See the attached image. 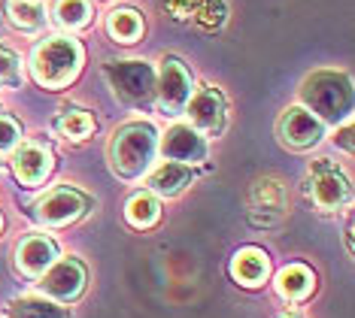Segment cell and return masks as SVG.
Listing matches in <instances>:
<instances>
[{"label":"cell","mask_w":355,"mask_h":318,"mask_svg":"<svg viewBox=\"0 0 355 318\" xmlns=\"http://www.w3.org/2000/svg\"><path fill=\"white\" fill-rule=\"evenodd\" d=\"M55 130L67 140H85L94 130V118L88 116L85 109H64L58 118H55Z\"/></svg>","instance_id":"cell-21"},{"label":"cell","mask_w":355,"mask_h":318,"mask_svg":"<svg viewBox=\"0 0 355 318\" xmlns=\"http://www.w3.org/2000/svg\"><path fill=\"white\" fill-rule=\"evenodd\" d=\"M85 209H88L85 194L61 185V188H52L43 200L37 203L34 215H37V222L46 224V227H67V224L79 222V218L85 215Z\"/></svg>","instance_id":"cell-8"},{"label":"cell","mask_w":355,"mask_h":318,"mask_svg":"<svg viewBox=\"0 0 355 318\" xmlns=\"http://www.w3.org/2000/svg\"><path fill=\"white\" fill-rule=\"evenodd\" d=\"M325 136V121H319L310 109L304 106H288L279 118V140L288 145V149H313V145L322 143Z\"/></svg>","instance_id":"cell-10"},{"label":"cell","mask_w":355,"mask_h":318,"mask_svg":"<svg viewBox=\"0 0 355 318\" xmlns=\"http://www.w3.org/2000/svg\"><path fill=\"white\" fill-rule=\"evenodd\" d=\"M334 143H340L346 152H352V121L346 118V125L337 130V136H334Z\"/></svg>","instance_id":"cell-28"},{"label":"cell","mask_w":355,"mask_h":318,"mask_svg":"<svg viewBox=\"0 0 355 318\" xmlns=\"http://www.w3.org/2000/svg\"><path fill=\"white\" fill-rule=\"evenodd\" d=\"M55 260H58V246L46 233H31L15 246V267L31 279H40Z\"/></svg>","instance_id":"cell-12"},{"label":"cell","mask_w":355,"mask_h":318,"mask_svg":"<svg viewBox=\"0 0 355 318\" xmlns=\"http://www.w3.org/2000/svg\"><path fill=\"white\" fill-rule=\"evenodd\" d=\"M0 85L19 88L21 85V61L12 48L0 46Z\"/></svg>","instance_id":"cell-25"},{"label":"cell","mask_w":355,"mask_h":318,"mask_svg":"<svg viewBox=\"0 0 355 318\" xmlns=\"http://www.w3.org/2000/svg\"><path fill=\"white\" fill-rule=\"evenodd\" d=\"M158 149L167 161H176V164H185V167H195L207 158V140L191 125H173L161 136Z\"/></svg>","instance_id":"cell-11"},{"label":"cell","mask_w":355,"mask_h":318,"mask_svg":"<svg viewBox=\"0 0 355 318\" xmlns=\"http://www.w3.org/2000/svg\"><path fill=\"white\" fill-rule=\"evenodd\" d=\"M107 34L116 43H134L143 34V19L134 10H112L107 15Z\"/></svg>","instance_id":"cell-19"},{"label":"cell","mask_w":355,"mask_h":318,"mask_svg":"<svg viewBox=\"0 0 355 318\" xmlns=\"http://www.w3.org/2000/svg\"><path fill=\"white\" fill-rule=\"evenodd\" d=\"M10 318H70V312L49 297H19L10 306Z\"/></svg>","instance_id":"cell-18"},{"label":"cell","mask_w":355,"mask_h":318,"mask_svg":"<svg viewBox=\"0 0 355 318\" xmlns=\"http://www.w3.org/2000/svg\"><path fill=\"white\" fill-rule=\"evenodd\" d=\"M34 79L46 88L70 85L83 70V46L70 37H49L34 48Z\"/></svg>","instance_id":"cell-3"},{"label":"cell","mask_w":355,"mask_h":318,"mask_svg":"<svg viewBox=\"0 0 355 318\" xmlns=\"http://www.w3.org/2000/svg\"><path fill=\"white\" fill-rule=\"evenodd\" d=\"M0 227H3V218H0Z\"/></svg>","instance_id":"cell-29"},{"label":"cell","mask_w":355,"mask_h":318,"mask_svg":"<svg viewBox=\"0 0 355 318\" xmlns=\"http://www.w3.org/2000/svg\"><path fill=\"white\" fill-rule=\"evenodd\" d=\"M185 116H189L191 127L198 130L200 136H219L225 130V121H228V103H225V94L213 85L198 88L195 94L185 103Z\"/></svg>","instance_id":"cell-5"},{"label":"cell","mask_w":355,"mask_h":318,"mask_svg":"<svg viewBox=\"0 0 355 318\" xmlns=\"http://www.w3.org/2000/svg\"><path fill=\"white\" fill-rule=\"evenodd\" d=\"M12 173L25 185H40L52 173V152L43 143H21L12 149Z\"/></svg>","instance_id":"cell-13"},{"label":"cell","mask_w":355,"mask_h":318,"mask_svg":"<svg viewBox=\"0 0 355 318\" xmlns=\"http://www.w3.org/2000/svg\"><path fill=\"white\" fill-rule=\"evenodd\" d=\"M158 152V134L149 121H131L119 127L110 143V164L112 173L122 179H140L152 170Z\"/></svg>","instance_id":"cell-2"},{"label":"cell","mask_w":355,"mask_h":318,"mask_svg":"<svg viewBox=\"0 0 355 318\" xmlns=\"http://www.w3.org/2000/svg\"><path fill=\"white\" fill-rule=\"evenodd\" d=\"M125 215H128V222H131L134 227L146 231V227H152L161 218V206H158V200L152 197V194H134V197L128 200Z\"/></svg>","instance_id":"cell-20"},{"label":"cell","mask_w":355,"mask_h":318,"mask_svg":"<svg viewBox=\"0 0 355 318\" xmlns=\"http://www.w3.org/2000/svg\"><path fill=\"white\" fill-rule=\"evenodd\" d=\"M270 260L261 249H240L231 260V276L246 288H258L264 279H268Z\"/></svg>","instance_id":"cell-14"},{"label":"cell","mask_w":355,"mask_h":318,"mask_svg":"<svg viewBox=\"0 0 355 318\" xmlns=\"http://www.w3.org/2000/svg\"><path fill=\"white\" fill-rule=\"evenodd\" d=\"M301 100L319 121H346L352 112V79L340 70H316L304 79Z\"/></svg>","instance_id":"cell-1"},{"label":"cell","mask_w":355,"mask_h":318,"mask_svg":"<svg viewBox=\"0 0 355 318\" xmlns=\"http://www.w3.org/2000/svg\"><path fill=\"white\" fill-rule=\"evenodd\" d=\"M313 285H316V279H313V273L306 270L304 264H292V267H286V270H279V276H277L279 297L292 300V303H297V300H304V297H310Z\"/></svg>","instance_id":"cell-17"},{"label":"cell","mask_w":355,"mask_h":318,"mask_svg":"<svg viewBox=\"0 0 355 318\" xmlns=\"http://www.w3.org/2000/svg\"><path fill=\"white\" fill-rule=\"evenodd\" d=\"M55 21H58L61 28L79 30L92 21V6H88V0H58V6H55Z\"/></svg>","instance_id":"cell-22"},{"label":"cell","mask_w":355,"mask_h":318,"mask_svg":"<svg viewBox=\"0 0 355 318\" xmlns=\"http://www.w3.org/2000/svg\"><path fill=\"white\" fill-rule=\"evenodd\" d=\"M21 140V130H19V121L10 118L6 112H0V152H12Z\"/></svg>","instance_id":"cell-26"},{"label":"cell","mask_w":355,"mask_h":318,"mask_svg":"<svg viewBox=\"0 0 355 318\" xmlns=\"http://www.w3.org/2000/svg\"><path fill=\"white\" fill-rule=\"evenodd\" d=\"M252 206L255 209H282L286 206V191L277 179H258L252 185Z\"/></svg>","instance_id":"cell-23"},{"label":"cell","mask_w":355,"mask_h":318,"mask_svg":"<svg viewBox=\"0 0 355 318\" xmlns=\"http://www.w3.org/2000/svg\"><path fill=\"white\" fill-rule=\"evenodd\" d=\"M191 15H195V21L204 30H216L228 19V6H225V0H198Z\"/></svg>","instance_id":"cell-24"},{"label":"cell","mask_w":355,"mask_h":318,"mask_svg":"<svg viewBox=\"0 0 355 318\" xmlns=\"http://www.w3.org/2000/svg\"><path fill=\"white\" fill-rule=\"evenodd\" d=\"M155 91H158V106L164 116H180L191 97V76L182 67V61L164 58L155 79Z\"/></svg>","instance_id":"cell-9"},{"label":"cell","mask_w":355,"mask_h":318,"mask_svg":"<svg viewBox=\"0 0 355 318\" xmlns=\"http://www.w3.org/2000/svg\"><path fill=\"white\" fill-rule=\"evenodd\" d=\"M10 21L25 34H40L46 28V3L43 0H10L6 3Z\"/></svg>","instance_id":"cell-16"},{"label":"cell","mask_w":355,"mask_h":318,"mask_svg":"<svg viewBox=\"0 0 355 318\" xmlns=\"http://www.w3.org/2000/svg\"><path fill=\"white\" fill-rule=\"evenodd\" d=\"M107 79L128 103H140L155 91V70L146 61H112L107 64Z\"/></svg>","instance_id":"cell-7"},{"label":"cell","mask_w":355,"mask_h":318,"mask_svg":"<svg viewBox=\"0 0 355 318\" xmlns=\"http://www.w3.org/2000/svg\"><path fill=\"white\" fill-rule=\"evenodd\" d=\"M286 318H295V315H286Z\"/></svg>","instance_id":"cell-30"},{"label":"cell","mask_w":355,"mask_h":318,"mask_svg":"<svg viewBox=\"0 0 355 318\" xmlns=\"http://www.w3.org/2000/svg\"><path fill=\"white\" fill-rule=\"evenodd\" d=\"M306 194H310V200L316 203L319 209L331 212V209H340L349 203L352 185L334 161L322 158L316 164H310V173H306Z\"/></svg>","instance_id":"cell-4"},{"label":"cell","mask_w":355,"mask_h":318,"mask_svg":"<svg viewBox=\"0 0 355 318\" xmlns=\"http://www.w3.org/2000/svg\"><path fill=\"white\" fill-rule=\"evenodd\" d=\"M40 291H43L49 300H55V303H61V306L79 300L83 297V291H85V267H83V260H76V258L55 260L49 270L40 276Z\"/></svg>","instance_id":"cell-6"},{"label":"cell","mask_w":355,"mask_h":318,"mask_svg":"<svg viewBox=\"0 0 355 318\" xmlns=\"http://www.w3.org/2000/svg\"><path fill=\"white\" fill-rule=\"evenodd\" d=\"M191 185V170L176 161H164L158 170H152L149 176V188L161 194V197H176L180 191H185Z\"/></svg>","instance_id":"cell-15"},{"label":"cell","mask_w":355,"mask_h":318,"mask_svg":"<svg viewBox=\"0 0 355 318\" xmlns=\"http://www.w3.org/2000/svg\"><path fill=\"white\" fill-rule=\"evenodd\" d=\"M167 12L173 15L176 21H182V19H191V10H195V0H167Z\"/></svg>","instance_id":"cell-27"}]
</instances>
